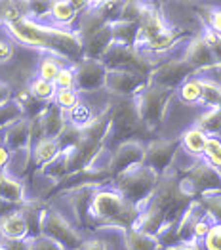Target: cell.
I'll return each instance as SVG.
<instances>
[{
	"label": "cell",
	"mask_w": 221,
	"mask_h": 250,
	"mask_svg": "<svg viewBox=\"0 0 221 250\" xmlns=\"http://www.w3.org/2000/svg\"><path fill=\"white\" fill-rule=\"evenodd\" d=\"M185 35H187V33H185L183 29H180V27H170L168 31H164L162 35H159L157 39H153L149 44H145V46L141 48V52L145 50V52H149V54H164V52H168L170 48H174Z\"/></svg>",
	"instance_id": "cell-25"
},
{
	"label": "cell",
	"mask_w": 221,
	"mask_h": 250,
	"mask_svg": "<svg viewBox=\"0 0 221 250\" xmlns=\"http://www.w3.org/2000/svg\"><path fill=\"white\" fill-rule=\"evenodd\" d=\"M94 119H96V115L92 113V109L86 104H82V102L67 113V123L71 126H75V128H79V130H84L86 126H90Z\"/></svg>",
	"instance_id": "cell-35"
},
{
	"label": "cell",
	"mask_w": 221,
	"mask_h": 250,
	"mask_svg": "<svg viewBox=\"0 0 221 250\" xmlns=\"http://www.w3.org/2000/svg\"><path fill=\"white\" fill-rule=\"evenodd\" d=\"M0 250H6V249H4V245H0Z\"/></svg>",
	"instance_id": "cell-57"
},
{
	"label": "cell",
	"mask_w": 221,
	"mask_h": 250,
	"mask_svg": "<svg viewBox=\"0 0 221 250\" xmlns=\"http://www.w3.org/2000/svg\"><path fill=\"white\" fill-rule=\"evenodd\" d=\"M149 79L134 75V73H121V71H109L105 88L115 98H136L141 90H145Z\"/></svg>",
	"instance_id": "cell-15"
},
{
	"label": "cell",
	"mask_w": 221,
	"mask_h": 250,
	"mask_svg": "<svg viewBox=\"0 0 221 250\" xmlns=\"http://www.w3.org/2000/svg\"><path fill=\"white\" fill-rule=\"evenodd\" d=\"M42 237L56 241L65 250H79L84 243L80 231L73 228L58 210L50 208V207L42 220Z\"/></svg>",
	"instance_id": "cell-10"
},
{
	"label": "cell",
	"mask_w": 221,
	"mask_h": 250,
	"mask_svg": "<svg viewBox=\"0 0 221 250\" xmlns=\"http://www.w3.org/2000/svg\"><path fill=\"white\" fill-rule=\"evenodd\" d=\"M202 35L206 37V41H208V44H210V50H212V54H214V58H216L218 65L221 67V37L220 35H216V33H212L210 29H204Z\"/></svg>",
	"instance_id": "cell-47"
},
{
	"label": "cell",
	"mask_w": 221,
	"mask_h": 250,
	"mask_svg": "<svg viewBox=\"0 0 221 250\" xmlns=\"http://www.w3.org/2000/svg\"><path fill=\"white\" fill-rule=\"evenodd\" d=\"M124 245L128 250H159V241L157 237H151L147 233L140 229H130L124 231Z\"/></svg>",
	"instance_id": "cell-31"
},
{
	"label": "cell",
	"mask_w": 221,
	"mask_h": 250,
	"mask_svg": "<svg viewBox=\"0 0 221 250\" xmlns=\"http://www.w3.org/2000/svg\"><path fill=\"white\" fill-rule=\"evenodd\" d=\"M88 8V2H73V0H52V12L50 18L61 29L65 25H71Z\"/></svg>",
	"instance_id": "cell-23"
},
{
	"label": "cell",
	"mask_w": 221,
	"mask_h": 250,
	"mask_svg": "<svg viewBox=\"0 0 221 250\" xmlns=\"http://www.w3.org/2000/svg\"><path fill=\"white\" fill-rule=\"evenodd\" d=\"M4 27L23 46L48 52L60 60L71 62L75 65H79L84 60V46L77 31L61 29L54 25L46 27L33 20H23L18 23L4 25Z\"/></svg>",
	"instance_id": "cell-2"
},
{
	"label": "cell",
	"mask_w": 221,
	"mask_h": 250,
	"mask_svg": "<svg viewBox=\"0 0 221 250\" xmlns=\"http://www.w3.org/2000/svg\"><path fill=\"white\" fill-rule=\"evenodd\" d=\"M141 210L130 205L115 188H100L92 203V222L94 229L119 228L130 231L138 226Z\"/></svg>",
	"instance_id": "cell-3"
},
{
	"label": "cell",
	"mask_w": 221,
	"mask_h": 250,
	"mask_svg": "<svg viewBox=\"0 0 221 250\" xmlns=\"http://www.w3.org/2000/svg\"><path fill=\"white\" fill-rule=\"evenodd\" d=\"M185 62L189 63L197 73L202 69H212V67H220L212 50H210V44L206 41L204 35H197L193 41L189 42L187 46V52H185Z\"/></svg>",
	"instance_id": "cell-18"
},
{
	"label": "cell",
	"mask_w": 221,
	"mask_h": 250,
	"mask_svg": "<svg viewBox=\"0 0 221 250\" xmlns=\"http://www.w3.org/2000/svg\"><path fill=\"white\" fill-rule=\"evenodd\" d=\"M61 155V149L58 146L56 140H48L44 138L42 142H39L37 146L31 149V159H33V165L37 168H44L46 165H50L54 159H58Z\"/></svg>",
	"instance_id": "cell-26"
},
{
	"label": "cell",
	"mask_w": 221,
	"mask_h": 250,
	"mask_svg": "<svg viewBox=\"0 0 221 250\" xmlns=\"http://www.w3.org/2000/svg\"><path fill=\"white\" fill-rule=\"evenodd\" d=\"M6 250H31L33 249V239H21V241H2Z\"/></svg>",
	"instance_id": "cell-50"
},
{
	"label": "cell",
	"mask_w": 221,
	"mask_h": 250,
	"mask_svg": "<svg viewBox=\"0 0 221 250\" xmlns=\"http://www.w3.org/2000/svg\"><path fill=\"white\" fill-rule=\"evenodd\" d=\"M4 172H6V170H0V182H2V176H4Z\"/></svg>",
	"instance_id": "cell-56"
},
{
	"label": "cell",
	"mask_w": 221,
	"mask_h": 250,
	"mask_svg": "<svg viewBox=\"0 0 221 250\" xmlns=\"http://www.w3.org/2000/svg\"><path fill=\"white\" fill-rule=\"evenodd\" d=\"M31 250H65L63 247H60L56 241L48 239V237H37L33 239V249Z\"/></svg>",
	"instance_id": "cell-49"
},
{
	"label": "cell",
	"mask_w": 221,
	"mask_h": 250,
	"mask_svg": "<svg viewBox=\"0 0 221 250\" xmlns=\"http://www.w3.org/2000/svg\"><path fill=\"white\" fill-rule=\"evenodd\" d=\"M75 73L79 92H96L105 88L109 69L98 60H82L79 65H75Z\"/></svg>",
	"instance_id": "cell-14"
},
{
	"label": "cell",
	"mask_w": 221,
	"mask_h": 250,
	"mask_svg": "<svg viewBox=\"0 0 221 250\" xmlns=\"http://www.w3.org/2000/svg\"><path fill=\"white\" fill-rule=\"evenodd\" d=\"M14 102H16V104L23 109L25 119H35V117H39L42 111L46 109V105H48V104H42V102H39V100L33 96V92L29 90V86H27V88H21V90H18V94L14 96Z\"/></svg>",
	"instance_id": "cell-30"
},
{
	"label": "cell",
	"mask_w": 221,
	"mask_h": 250,
	"mask_svg": "<svg viewBox=\"0 0 221 250\" xmlns=\"http://www.w3.org/2000/svg\"><path fill=\"white\" fill-rule=\"evenodd\" d=\"M4 146L10 149V153L27 151L31 155V121L23 119L16 125L8 126L4 132Z\"/></svg>",
	"instance_id": "cell-20"
},
{
	"label": "cell",
	"mask_w": 221,
	"mask_h": 250,
	"mask_svg": "<svg viewBox=\"0 0 221 250\" xmlns=\"http://www.w3.org/2000/svg\"><path fill=\"white\" fill-rule=\"evenodd\" d=\"M195 201L197 197H193L183 188L181 172L172 168L164 176H161L151 201L141 210L136 229L143 231L151 237H157L166 226L180 222L181 216L191 208Z\"/></svg>",
	"instance_id": "cell-1"
},
{
	"label": "cell",
	"mask_w": 221,
	"mask_h": 250,
	"mask_svg": "<svg viewBox=\"0 0 221 250\" xmlns=\"http://www.w3.org/2000/svg\"><path fill=\"white\" fill-rule=\"evenodd\" d=\"M197 203L201 205V208L206 212V216H208L214 224H221V193L201 195V197L197 199Z\"/></svg>",
	"instance_id": "cell-34"
},
{
	"label": "cell",
	"mask_w": 221,
	"mask_h": 250,
	"mask_svg": "<svg viewBox=\"0 0 221 250\" xmlns=\"http://www.w3.org/2000/svg\"><path fill=\"white\" fill-rule=\"evenodd\" d=\"M54 102L60 105L65 113H69L71 109H75L77 105L80 104V100H79V90H75V88H73V90H58Z\"/></svg>",
	"instance_id": "cell-42"
},
{
	"label": "cell",
	"mask_w": 221,
	"mask_h": 250,
	"mask_svg": "<svg viewBox=\"0 0 221 250\" xmlns=\"http://www.w3.org/2000/svg\"><path fill=\"white\" fill-rule=\"evenodd\" d=\"M98 188H82L77 189L73 193H69V203L71 208L75 212L77 224L79 228L84 231L94 229V222H92V203H94V195H96Z\"/></svg>",
	"instance_id": "cell-17"
},
{
	"label": "cell",
	"mask_w": 221,
	"mask_h": 250,
	"mask_svg": "<svg viewBox=\"0 0 221 250\" xmlns=\"http://www.w3.org/2000/svg\"><path fill=\"white\" fill-rule=\"evenodd\" d=\"M145 161V146L138 142V140H132V142H126L119 146L113 153H111V159H109V172L113 174V180L117 176L124 174L126 170L134 167H140Z\"/></svg>",
	"instance_id": "cell-13"
},
{
	"label": "cell",
	"mask_w": 221,
	"mask_h": 250,
	"mask_svg": "<svg viewBox=\"0 0 221 250\" xmlns=\"http://www.w3.org/2000/svg\"><path fill=\"white\" fill-rule=\"evenodd\" d=\"M208 140H210V136H206L201 128L195 126V128L183 132V136H181V147L189 155H193L197 159H202L204 157V149L208 146Z\"/></svg>",
	"instance_id": "cell-29"
},
{
	"label": "cell",
	"mask_w": 221,
	"mask_h": 250,
	"mask_svg": "<svg viewBox=\"0 0 221 250\" xmlns=\"http://www.w3.org/2000/svg\"><path fill=\"white\" fill-rule=\"evenodd\" d=\"M21 208L0 216V237H2V241L29 239V226H27L25 214H23Z\"/></svg>",
	"instance_id": "cell-19"
},
{
	"label": "cell",
	"mask_w": 221,
	"mask_h": 250,
	"mask_svg": "<svg viewBox=\"0 0 221 250\" xmlns=\"http://www.w3.org/2000/svg\"><path fill=\"white\" fill-rule=\"evenodd\" d=\"M29 90L33 92V96L42 102V104H52L56 100V94H58V88L54 83H48L40 77H35L31 83H29Z\"/></svg>",
	"instance_id": "cell-33"
},
{
	"label": "cell",
	"mask_w": 221,
	"mask_h": 250,
	"mask_svg": "<svg viewBox=\"0 0 221 250\" xmlns=\"http://www.w3.org/2000/svg\"><path fill=\"white\" fill-rule=\"evenodd\" d=\"M145 8H147V2H124L121 21H134V23H140L141 18H143V14H145Z\"/></svg>",
	"instance_id": "cell-43"
},
{
	"label": "cell",
	"mask_w": 221,
	"mask_h": 250,
	"mask_svg": "<svg viewBox=\"0 0 221 250\" xmlns=\"http://www.w3.org/2000/svg\"><path fill=\"white\" fill-rule=\"evenodd\" d=\"M170 25L164 21L161 10L157 4H147L145 14L140 21V35H138V50H141L145 44L157 39L164 31H168Z\"/></svg>",
	"instance_id": "cell-16"
},
{
	"label": "cell",
	"mask_w": 221,
	"mask_h": 250,
	"mask_svg": "<svg viewBox=\"0 0 221 250\" xmlns=\"http://www.w3.org/2000/svg\"><path fill=\"white\" fill-rule=\"evenodd\" d=\"M14 58V44L0 39V63H8Z\"/></svg>",
	"instance_id": "cell-51"
},
{
	"label": "cell",
	"mask_w": 221,
	"mask_h": 250,
	"mask_svg": "<svg viewBox=\"0 0 221 250\" xmlns=\"http://www.w3.org/2000/svg\"><path fill=\"white\" fill-rule=\"evenodd\" d=\"M103 155H101L100 159H103ZM107 167L109 165H100V161H98L94 167L73 172V174L65 176L63 180H60L58 184H54V188L46 193V197L52 199V197H56L60 193H73V191L82 188H103L107 182H113V174L109 172Z\"/></svg>",
	"instance_id": "cell-8"
},
{
	"label": "cell",
	"mask_w": 221,
	"mask_h": 250,
	"mask_svg": "<svg viewBox=\"0 0 221 250\" xmlns=\"http://www.w3.org/2000/svg\"><path fill=\"white\" fill-rule=\"evenodd\" d=\"M193 75H197V71L185 62V58L183 60H168L161 65H155V69L149 77V83L176 92L189 79H193Z\"/></svg>",
	"instance_id": "cell-11"
},
{
	"label": "cell",
	"mask_w": 221,
	"mask_h": 250,
	"mask_svg": "<svg viewBox=\"0 0 221 250\" xmlns=\"http://www.w3.org/2000/svg\"><path fill=\"white\" fill-rule=\"evenodd\" d=\"M204 250H221V224H214L206 239L202 241Z\"/></svg>",
	"instance_id": "cell-46"
},
{
	"label": "cell",
	"mask_w": 221,
	"mask_h": 250,
	"mask_svg": "<svg viewBox=\"0 0 221 250\" xmlns=\"http://www.w3.org/2000/svg\"><path fill=\"white\" fill-rule=\"evenodd\" d=\"M197 128H201L202 132L210 138H218L221 136V109H210L197 121Z\"/></svg>",
	"instance_id": "cell-32"
},
{
	"label": "cell",
	"mask_w": 221,
	"mask_h": 250,
	"mask_svg": "<svg viewBox=\"0 0 221 250\" xmlns=\"http://www.w3.org/2000/svg\"><path fill=\"white\" fill-rule=\"evenodd\" d=\"M14 96H16V94H14V88L8 83H2V81H0V105L12 102Z\"/></svg>",
	"instance_id": "cell-52"
},
{
	"label": "cell",
	"mask_w": 221,
	"mask_h": 250,
	"mask_svg": "<svg viewBox=\"0 0 221 250\" xmlns=\"http://www.w3.org/2000/svg\"><path fill=\"white\" fill-rule=\"evenodd\" d=\"M40 121L42 128H44V136L48 140H58L67 126V113L56 102H52L46 105V109L40 113Z\"/></svg>",
	"instance_id": "cell-21"
},
{
	"label": "cell",
	"mask_w": 221,
	"mask_h": 250,
	"mask_svg": "<svg viewBox=\"0 0 221 250\" xmlns=\"http://www.w3.org/2000/svg\"><path fill=\"white\" fill-rule=\"evenodd\" d=\"M174 250H204V247L199 241H189V243H183L180 247H176Z\"/></svg>",
	"instance_id": "cell-55"
},
{
	"label": "cell",
	"mask_w": 221,
	"mask_h": 250,
	"mask_svg": "<svg viewBox=\"0 0 221 250\" xmlns=\"http://www.w3.org/2000/svg\"><path fill=\"white\" fill-rule=\"evenodd\" d=\"M113 31H111V25L103 27L101 31H98L96 35H92L90 39L82 42L84 46V60H98L101 62L103 56L107 54V50L113 46Z\"/></svg>",
	"instance_id": "cell-22"
},
{
	"label": "cell",
	"mask_w": 221,
	"mask_h": 250,
	"mask_svg": "<svg viewBox=\"0 0 221 250\" xmlns=\"http://www.w3.org/2000/svg\"><path fill=\"white\" fill-rule=\"evenodd\" d=\"M56 88L58 90H77V73L73 67H63L60 73V77L56 79Z\"/></svg>",
	"instance_id": "cell-45"
},
{
	"label": "cell",
	"mask_w": 221,
	"mask_h": 250,
	"mask_svg": "<svg viewBox=\"0 0 221 250\" xmlns=\"http://www.w3.org/2000/svg\"><path fill=\"white\" fill-rule=\"evenodd\" d=\"M204 161H208L214 168L221 172V140L220 138H210L208 146L204 149Z\"/></svg>",
	"instance_id": "cell-41"
},
{
	"label": "cell",
	"mask_w": 221,
	"mask_h": 250,
	"mask_svg": "<svg viewBox=\"0 0 221 250\" xmlns=\"http://www.w3.org/2000/svg\"><path fill=\"white\" fill-rule=\"evenodd\" d=\"M174 98V90L168 88H161L155 84H147L145 90H141L140 94L136 96V105L140 111V117L143 121L145 128L151 132L159 130L164 121V115L168 111V105Z\"/></svg>",
	"instance_id": "cell-6"
},
{
	"label": "cell",
	"mask_w": 221,
	"mask_h": 250,
	"mask_svg": "<svg viewBox=\"0 0 221 250\" xmlns=\"http://www.w3.org/2000/svg\"><path fill=\"white\" fill-rule=\"evenodd\" d=\"M52 12V0H33L29 2V16L33 21H39L46 16H50Z\"/></svg>",
	"instance_id": "cell-44"
},
{
	"label": "cell",
	"mask_w": 221,
	"mask_h": 250,
	"mask_svg": "<svg viewBox=\"0 0 221 250\" xmlns=\"http://www.w3.org/2000/svg\"><path fill=\"white\" fill-rule=\"evenodd\" d=\"M181 149V138L174 140H153L145 146V161L143 165L151 168L155 174L164 176L174 168V159Z\"/></svg>",
	"instance_id": "cell-12"
},
{
	"label": "cell",
	"mask_w": 221,
	"mask_h": 250,
	"mask_svg": "<svg viewBox=\"0 0 221 250\" xmlns=\"http://www.w3.org/2000/svg\"><path fill=\"white\" fill-rule=\"evenodd\" d=\"M101 62L109 71L134 73V75H140L145 79H149L153 69H155V63L151 62L141 50L128 48V46H122L117 42H113V46L107 50V54L103 56Z\"/></svg>",
	"instance_id": "cell-7"
},
{
	"label": "cell",
	"mask_w": 221,
	"mask_h": 250,
	"mask_svg": "<svg viewBox=\"0 0 221 250\" xmlns=\"http://www.w3.org/2000/svg\"><path fill=\"white\" fill-rule=\"evenodd\" d=\"M206 25L212 33L221 37V8H214L206 14Z\"/></svg>",
	"instance_id": "cell-48"
},
{
	"label": "cell",
	"mask_w": 221,
	"mask_h": 250,
	"mask_svg": "<svg viewBox=\"0 0 221 250\" xmlns=\"http://www.w3.org/2000/svg\"><path fill=\"white\" fill-rule=\"evenodd\" d=\"M113 39L117 44L128 46V48H138V35H140V23L134 21H117L111 25Z\"/></svg>",
	"instance_id": "cell-28"
},
{
	"label": "cell",
	"mask_w": 221,
	"mask_h": 250,
	"mask_svg": "<svg viewBox=\"0 0 221 250\" xmlns=\"http://www.w3.org/2000/svg\"><path fill=\"white\" fill-rule=\"evenodd\" d=\"M180 172L183 188L193 197L199 199L201 195H208V193H221V172L212 167L208 161L199 159L195 165Z\"/></svg>",
	"instance_id": "cell-9"
},
{
	"label": "cell",
	"mask_w": 221,
	"mask_h": 250,
	"mask_svg": "<svg viewBox=\"0 0 221 250\" xmlns=\"http://www.w3.org/2000/svg\"><path fill=\"white\" fill-rule=\"evenodd\" d=\"M79 250H109V249H107V245L103 241H100V239H88V241L82 243V247Z\"/></svg>",
	"instance_id": "cell-53"
},
{
	"label": "cell",
	"mask_w": 221,
	"mask_h": 250,
	"mask_svg": "<svg viewBox=\"0 0 221 250\" xmlns=\"http://www.w3.org/2000/svg\"><path fill=\"white\" fill-rule=\"evenodd\" d=\"M111 125L105 140V151L113 153L126 142L136 140L138 136L149 134L140 117L136 98H115L111 102Z\"/></svg>",
	"instance_id": "cell-4"
},
{
	"label": "cell",
	"mask_w": 221,
	"mask_h": 250,
	"mask_svg": "<svg viewBox=\"0 0 221 250\" xmlns=\"http://www.w3.org/2000/svg\"><path fill=\"white\" fill-rule=\"evenodd\" d=\"M61 69H63V63H61L60 58H56V56H46V58H42L40 63H39L37 73H39V77L44 79V81L56 83V79L60 77Z\"/></svg>",
	"instance_id": "cell-36"
},
{
	"label": "cell",
	"mask_w": 221,
	"mask_h": 250,
	"mask_svg": "<svg viewBox=\"0 0 221 250\" xmlns=\"http://www.w3.org/2000/svg\"><path fill=\"white\" fill-rule=\"evenodd\" d=\"M0 23H2V20H0Z\"/></svg>",
	"instance_id": "cell-58"
},
{
	"label": "cell",
	"mask_w": 221,
	"mask_h": 250,
	"mask_svg": "<svg viewBox=\"0 0 221 250\" xmlns=\"http://www.w3.org/2000/svg\"><path fill=\"white\" fill-rule=\"evenodd\" d=\"M202 92H204V88H202V81L201 79H189L187 83L181 86L180 90H178V94H180V100L181 102H185V104H201L202 102Z\"/></svg>",
	"instance_id": "cell-37"
},
{
	"label": "cell",
	"mask_w": 221,
	"mask_h": 250,
	"mask_svg": "<svg viewBox=\"0 0 221 250\" xmlns=\"http://www.w3.org/2000/svg\"><path fill=\"white\" fill-rule=\"evenodd\" d=\"M23 119H25V113H23V109L14 100L8 102V104L0 105V130L16 125V123H20Z\"/></svg>",
	"instance_id": "cell-39"
},
{
	"label": "cell",
	"mask_w": 221,
	"mask_h": 250,
	"mask_svg": "<svg viewBox=\"0 0 221 250\" xmlns=\"http://www.w3.org/2000/svg\"><path fill=\"white\" fill-rule=\"evenodd\" d=\"M10 159H12V153H10V149L4 146V142L0 140V170H4V168L8 167Z\"/></svg>",
	"instance_id": "cell-54"
},
{
	"label": "cell",
	"mask_w": 221,
	"mask_h": 250,
	"mask_svg": "<svg viewBox=\"0 0 221 250\" xmlns=\"http://www.w3.org/2000/svg\"><path fill=\"white\" fill-rule=\"evenodd\" d=\"M0 201L14 205V207H25L29 205V201L25 199V189L20 180L12 178L10 174L4 172L2 182H0Z\"/></svg>",
	"instance_id": "cell-24"
},
{
	"label": "cell",
	"mask_w": 221,
	"mask_h": 250,
	"mask_svg": "<svg viewBox=\"0 0 221 250\" xmlns=\"http://www.w3.org/2000/svg\"><path fill=\"white\" fill-rule=\"evenodd\" d=\"M202 102L201 104L208 105L210 109H218L220 107V100H221V86L212 81H202Z\"/></svg>",
	"instance_id": "cell-40"
},
{
	"label": "cell",
	"mask_w": 221,
	"mask_h": 250,
	"mask_svg": "<svg viewBox=\"0 0 221 250\" xmlns=\"http://www.w3.org/2000/svg\"><path fill=\"white\" fill-rule=\"evenodd\" d=\"M159 180H161L159 174H155L145 165H140V167L130 168L124 174L117 176L113 180V184H115V189L130 205L143 210L147 207V203L151 201L155 189L159 186Z\"/></svg>",
	"instance_id": "cell-5"
},
{
	"label": "cell",
	"mask_w": 221,
	"mask_h": 250,
	"mask_svg": "<svg viewBox=\"0 0 221 250\" xmlns=\"http://www.w3.org/2000/svg\"><path fill=\"white\" fill-rule=\"evenodd\" d=\"M92 6L98 10L103 20L107 21L109 25L117 23L122 20V8H124V2H92Z\"/></svg>",
	"instance_id": "cell-38"
},
{
	"label": "cell",
	"mask_w": 221,
	"mask_h": 250,
	"mask_svg": "<svg viewBox=\"0 0 221 250\" xmlns=\"http://www.w3.org/2000/svg\"><path fill=\"white\" fill-rule=\"evenodd\" d=\"M0 20L2 25L18 23L23 20H31L29 16V2L23 0H0Z\"/></svg>",
	"instance_id": "cell-27"
}]
</instances>
